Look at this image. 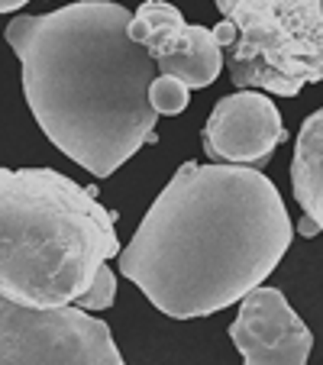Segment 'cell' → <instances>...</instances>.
Returning <instances> with one entry per match:
<instances>
[{
	"instance_id": "obj_1",
	"label": "cell",
	"mask_w": 323,
	"mask_h": 365,
	"mask_svg": "<svg viewBox=\"0 0 323 365\" xmlns=\"http://www.w3.org/2000/svg\"><path fill=\"white\" fill-rule=\"evenodd\" d=\"M291 240L282 194L259 168L185 162L117 259L165 317L194 320L262 288Z\"/></svg>"
},
{
	"instance_id": "obj_2",
	"label": "cell",
	"mask_w": 323,
	"mask_h": 365,
	"mask_svg": "<svg viewBox=\"0 0 323 365\" xmlns=\"http://www.w3.org/2000/svg\"><path fill=\"white\" fill-rule=\"evenodd\" d=\"M130 20L113 0H81L42 16L20 14L4 29L36 123L94 178L158 139V113L149 107L155 62L130 42Z\"/></svg>"
},
{
	"instance_id": "obj_3",
	"label": "cell",
	"mask_w": 323,
	"mask_h": 365,
	"mask_svg": "<svg viewBox=\"0 0 323 365\" xmlns=\"http://www.w3.org/2000/svg\"><path fill=\"white\" fill-rule=\"evenodd\" d=\"M117 255V220L91 187L56 168H0L4 301L68 307Z\"/></svg>"
},
{
	"instance_id": "obj_4",
	"label": "cell",
	"mask_w": 323,
	"mask_h": 365,
	"mask_svg": "<svg viewBox=\"0 0 323 365\" xmlns=\"http://www.w3.org/2000/svg\"><path fill=\"white\" fill-rule=\"evenodd\" d=\"M236 29L223 52L240 91L297 97L323 81V0H213Z\"/></svg>"
},
{
	"instance_id": "obj_5",
	"label": "cell",
	"mask_w": 323,
	"mask_h": 365,
	"mask_svg": "<svg viewBox=\"0 0 323 365\" xmlns=\"http://www.w3.org/2000/svg\"><path fill=\"white\" fill-rule=\"evenodd\" d=\"M0 365H126L111 327L88 310H33L0 297Z\"/></svg>"
},
{
	"instance_id": "obj_6",
	"label": "cell",
	"mask_w": 323,
	"mask_h": 365,
	"mask_svg": "<svg viewBox=\"0 0 323 365\" xmlns=\"http://www.w3.org/2000/svg\"><path fill=\"white\" fill-rule=\"evenodd\" d=\"M126 36H130V42H136L149 52L158 75L175 78L188 91L210 88L220 78L223 62H227L213 29L191 26L181 16V10L165 4V0L139 4Z\"/></svg>"
},
{
	"instance_id": "obj_7",
	"label": "cell",
	"mask_w": 323,
	"mask_h": 365,
	"mask_svg": "<svg viewBox=\"0 0 323 365\" xmlns=\"http://www.w3.org/2000/svg\"><path fill=\"white\" fill-rule=\"evenodd\" d=\"M284 136L282 110L272 97L262 91H236L213 103L200 143L213 165L262 168Z\"/></svg>"
},
{
	"instance_id": "obj_8",
	"label": "cell",
	"mask_w": 323,
	"mask_h": 365,
	"mask_svg": "<svg viewBox=\"0 0 323 365\" xmlns=\"http://www.w3.org/2000/svg\"><path fill=\"white\" fill-rule=\"evenodd\" d=\"M230 339L242 352V365H307L314 349L310 327L278 288H255L242 297Z\"/></svg>"
},
{
	"instance_id": "obj_9",
	"label": "cell",
	"mask_w": 323,
	"mask_h": 365,
	"mask_svg": "<svg viewBox=\"0 0 323 365\" xmlns=\"http://www.w3.org/2000/svg\"><path fill=\"white\" fill-rule=\"evenodd\" d=\"M291 191L304 217L323 233V107L301 123L291 159Z\"/></svg>"
},
{
	"instance_id": "obj_10",
	"label": "cell",
	"mask_w": 323,
	"mask_h": 365,
	"mask_svg": "<svg viewBox=\"0 0 323 365\" xmlns=\"http://www.w3.org/2000/svg\"><path fill=\"white\" fill-rule=\"evenodd\" d=\"M188 94H191V91L181 81L155 75V81L149 84V107L158 117H178L181 110H188Z\"/></svg>"
},
{
	"instance_id": "obj_11",
	"label": "cell",
	"mask_w": 323,
	"mask_h": 365,
	"mask_svg": "<svg viewBox=\"0 0 323 365\" xmlns=\"http://www.w3.org/2000/svg\"><path fill=\"white\" fill-rule=\"evenodd\" d=\"M113 297H117V275H113L111 269H101V275H97L94 284H91V288L78 297L75 307L94 314V310H107V307H111Z\"/></svg>"
},
{
	"instance_id": "obj_12",
	"label": "cell",
	"mask_w": 323,
	"mask_h": 365,
	"mask_svg": "<svg viewBox=\"0 0 323 365\" xmlns=\"http://www.w3.org/2000/svg\"><path fill=\"white\" fill-rule=\"evenodd\" d=\"M213 36H217V42H220V48H223V52H227V48L236 42V29L230 26L227 20H223L220 26H213Z\"/></svg>"
},
{
	"instance_id": "obj_13",
	"label": "cell",
	"mask_w": 323,
	"mask_h": 365,
	"mask_svg": "<svg viewBox=\"0 0 323 365\" xmlns=\"http://www.w3.org/2000/svg\"><path fill=\"white\" fill-rule=\"evenodd\" d=\"M297 233H301V236H307V240H314V236L320 233V227H317V223H310L307 217H304V220L297 223Z\"/></svg>"
},
{
	"instance_id": "obj_14",
	"label": "cell",
	"mask_w": 323,
	"mask_h": 365,
	"mask_svg": "<svg viewBox=\"0 0 323 365\" xmlns=\"http://www.w3.org/2000/svg\"><path fill=\"white\" fill-rule=\"evenodd\" d=\"M23 4H29V0H0V14H14V10H20Z\"/></svg>"
}]
</instances>
